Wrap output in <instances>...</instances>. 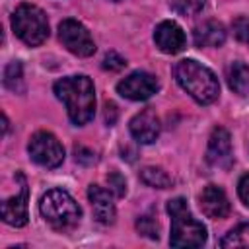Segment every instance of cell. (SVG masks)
<instances>
[{"mask_svg":"<svg viewBox=\"0 0 249 249\" xmlns=\"http://www.w3.org/2000/svg\"><path fill=\"white\" fill-rule=\"evenodd\" d=\"M54 95L64 103L72 124L82 126L93 119L95 89H93V82L88 76L80 74V76L60 78L54 84Z\"/></svg>","mask_w":249,"mask_h":249,"instance_id":"6da1fadb","label":"cell"},{"mask_svg":"<svg viewBox=\"0 0 249 249\" xmlns=\"http://www.w3.org/2000/svg\"><path fill=\"white\" fill-rule=\"evenodd\" d=\"M177 84L200 105H208L218 99L220 95V84L218 78L210 68L204 64L193 60V58H183L175 64L173 68Z\"/></svg>","mask_w":249,"mask_h":249,"instance_id":"7a4b0ae2","label":"cell"},{"mask_svg":"<svg viewBox=\"0 0 249 249\" xmlns=\"http://www.w3.org/2000/svg\"><path fill=\"white\" fill-rule=\"evenodd\" d=\"M167 212L171 216V247H200L206 241V228L193 218L185 198H171L167 202Z\"/></svg>","mask_w":249,"mask_h":249,"instance_id":"3957f363","label":"cell"},{"mask_svg":"<svg viewBox=\"0 0 249 249\" xmlns=\"http://www.w3.org/2000/svg\"><path fill=\"white\" fill-rule=\"evenodd\" d=\"M39 210L41 216L45 218V222L58 231L70 230L80 222L82 210L78 206V202L64 191V189H51L41 196L39 202Z\"/></svg>","mask_w":249,"mask_h":249,"instance_id":"277c9868","label":"cell"},{"mask_svg":"<svg viewBox=\"0 0 249 249\" xmlns=\"http://www.w3.org/2000/svg\"><path fill=\"white\" fill-rule=\"evenodd\" d=\"M12 29L19 41L29 47L41 45L49 37V21L41 8L33 4H19L12 14Z\"/></svg>","mask_w":249,"mask_h":249,"instance_id":"5b68a950","label":"cell"},{"mask_svg":"<svg viewBox=\"0 0 249 249\" xmlns=\"http://www.w3.org/2000/svg\"><path fill=\"white\" fill-rule=\"evenodd\" d=\"M27 152H29V158L35 163H39L43 167H49V169L58 167L64 161L62 144L58 142V138L53 132H47V130H39L29 138Z\"/></svg>","mask_w":249,"mask_h":249,"instance_id":"8992f818","label":"cell"},{"mask_svg":"<svg viewBox=\"0 0 249 249\" xmlns=\"http://www.w3.org/2000/svg\"><path fill=\"white\" fill-rule=\"evenodd\" d=\"M58 39L76 56H91L95 53V43L89 31L78 19H62L58 25Z\"/></svg>","mask_w":249,"mask_h":249,"instance_id":"52a82bcc","label":"cell"},{"mask_svg":"<svg viewBox=\"0 0 249 249\" xmlns=\"http://www.w3.org/2000/svg\"><path fill=\"white\" fill-rule=\"evenodd\" d=\"M160 84L156 80V76H152L150 72H132L128 74L126 78H123L119 84H117V91L126 97V99H132V101H144L148 97H152L156 91H158Z\"/></svg>","mask_w":249,"mask_h":249,"instance_id":"ba28073f","label":"cell"},{"mask_svg":"<svg viewBox=\"0 0 249 249\" xmlns=\"http://www.w3.org/2000/svg\"><path fill=\"white\" fill-rule=\"evenodd\" d=\"M16 177L19 179V191L16 193V196H10L2 202V220L14 228H21L27 224V200H29V191H27V183L25 177L21 173H16Z\"/></svg>","mask_w":249,"mask_h":249,"instance_id":"9c48e42d","label":"cell"},{"mask_svg":"<svg viewBox=\"0 0 249 249\" xmlns=\"http://www.w3.org/2000/svg\"><path fill=\"white\" fill-rule=\"evenodd\" d=\"M206 161L212 167L228 169L233 163V152H231V138L230 132L222 126H216L208 138L206 148Z\"/></svg>","mask_w":249,"mask_h":249,"instance_id":"30bf717a","label":"cell"},{"mask_svg":"<svg viewBox=\"0 0 249 249\" xmlns=\"http://www.w3.org/2000/svg\"><path fill=\"white\" fill-rule=\"evenodd\" d=\"M154 41H156V47L165 54H177L187 47L185 31L171 19L158 23L154 31Z\"/></svg>","mask_w":249,"mask_h":249,"instance_id":"8fae6325","label":"cell"},{"mask_svg":"<svg viewBox=\"0 0 249 249\" xmlns=\"http://www.w3.org/2000/svg\"><path fill=\"white\" fill-rule=\"evenodd\" d=\"M130 134L136 142L140 144H152L156 142L158 134H160V119L156 115L154 109H144L140 113H136L132 119H130Z\"/></svg>","mask_w":249,"mask_h":249,"instance_id":"7c38bea8","label":"cell"},{"mask_svg":"<svg viewBox=\"0 0 249 249\" xmlns=\"http://www.w3.org/2000/svg\"><path fill=\"white\" fill-rule=\"evenodd\" d=\"M198 204H200L202 214L212 220H220L230 214V200H228L224 189H220L216 185H208L202 189V193L198 196Z\"/></svg>","mask_w":249,"mask_h":249,"instance_id":"4fadbf2b","label":"cell"},{"mask_svg":"<svg viewBox=\"0 0 249 249\" xmlns=\"http://www.w3.org/2000/svg\"><path fill=\"white\" fill-rule=\"evenodd\" d=\"M88 198L91 202V208H93V216L99 224L103 226H109L115 222V202H113V196H111V191L99 187V185H89L88 187Z\"/></svg>","mask_w":249,"mask_h":249,"instance_id":"5bb4252c","label":"cell"},{"mask_svg":"<svg viewBox=\"0 0 249 249\" xmlns=\"http://www.w3.org/2000/svg\"><path fill=\"white\" fill-rule=\"evenodd\" d=\"M196 47H220L226 41V27L218 19H204L193 29Z\"/></svg>","mask_w":249,"mask_h":249,"instance_id":"9a60e30c","label":"cell"},{"mask_svg":"<svg viewBox=\"0 0 249 249\" xmlns=\"http://www.w3.org/2000/svg\"><path fill=\"white\" fill-rule=\"evenodd\" d=\"M226 80L231 91H235L237 95H249V66L233 60L228 64L226 68Z\"/></svg>","mask_w":249,"mask_h":249,"instance_id":"2e32d148","label":"cell"},{"mask_svg":"<svg viewBox=\"0 0 249 249\" xmlns=\"http://www.w3.org/2000/svg\"><path fill=\"white\" fill-rule=\"evenodd\" d=\"M140 181L154 189H167L173 185L171 175L167 171H163L161 167H154V165H148L140 171Z\"/></svg>","mask_w":249,"mask_h":249,"instance_id":"e0dca14e","label":"cell"},{"mask_svg":"<svg viewBox=\"0 0 249 249\" xmlns=\"http://www.w3.org/2000/svg\"><path fill=\"white\" fill-rule=\"evenodd\" d=\"M220 245H222L224 249H235V247L249 249V224H239V226H235L233 230H230V231L222 237Z\"/></svg>","mask_w":249,"mask_h":249,"instance_id":"ac0fdd59","label":"cell"},{"mask_svg":"<svg viewBox=\"0 0 249 249\" xmlns=\"http://www.w3.org/2000/svg\"><path fill=\"white\" fill-rule=\"evenodd\" d=\"M4 86L12 91H23V70L21 62L14 60L4 70Z\"/></svg>","mask_w":249,"mask_h":249,"instance_id":"d6986e66","label":"cell"},{"mask_svg":"<svg viewBox=\"0 0 249 249\" xmlns=\"http://www.w3.org/2000/svg\"><path fill=\"white\" fill-rule=\"evenodd\" d=\"M206 0H169V6L179 16H193L204 8Z\"/></svg>","mask_w":249,"mask_h":249,"instance_id":"ffe728a7","label":"cell"},{"mask_svg":"<svg viewBox=\"0 0 249 249\" xmlns=\"http://www.w3.org/2000/svg\"><path fill=\"white\" fill-rule=\"evenodd\" d=\"M136 230L144 235V237H150V239H158L160 237V226L156 222V218H152L150 214H144L136 220Z\"/></svg>","mask_w":249,"mask_h":249,"instance_id":"44dd1931","label":"cell"},{"mask_svg":"<svg viewBox=\"0 0 249 249\" xmlns=\"http://www.w3.org/2000/svg\"><path fill=\"white\" fill-rule=\"evenodd\" d=\"M107 185H109V191L115 196H124V193H126V181H124V177L121 173L111 171L107 175Z\"/></svg>","mask_w":249,"mask_h":249,"instance_id":"7402d4cb","label":"cell"},{"mask_svg":"<svg viewBox=\"0 0 249 249\" xmlns=\"http://www.w3.org/2000/svg\"><path fill=\"white\" fill-rule=\"evenodd\" d=\"M231 31H233V35H235L239 41L249 43V18H245V16L235 18V19L231 21Z\"/></svg>","mask_w":249,"mask_h":249,"instance_id":"603a6c76","label":"cell"},{"mask_svg":"<svg viewBox=\"0 0 249 249\" xmlns=\"http://www.w3.org/2000/svg\"><path fill=\"white\" fill-rule=\"evenodd\" d=\"M105 70H111V72H117V70H123L124 66H126V60L119 54V53H115V51H109L107 54H105V58H103V64H101Z\"/></svg>","mask_w":249,"mask_h":249,"instance_id":"cb8c5ba5","label":"cell"},{"mask_svg":"<svg viewBox=\"0 0 249 249\" xmlns=\"http://www.w3.org/2000/svg\"><path fill=\"white\" fill-rule=\"evenodd\" d=\"M74 154H76V161H80V163H93L95 161V154L84 146H74Z\"/></svg>","mask_w":249,"mask_h":249,"instance_id":"d4e9b609","label":"cell"},{"mask_svg":"<svg viewBox=\"0 0 249 249\" xmlns=\"http://www.w3.org/2000/svg\"><path fill=\"white\" fill-rule=\"evenodd\" d=\"M237 193H239V198L249 206V173L241 175V179L237 183Z\"/></svg>","mask_w":249,"mask_h":249,"instance_id":"484cf974","label":"cell"},{"mask_svg":"<svg viewBox=\"0 0 249 249\" xmlns=\"http://www.w3.org/2000/svg\"><path fill=\"white\" fill-rule=\"evenodd\" d=\"M115 121H117V105H115L113 101H107V103H105V123H107L109 126H113Z\"/></svg>","mask_w":249,"mask_h":249,"instance_id":"4316f807","label":"cell"},{"mask_svg":"<svg viewBox=\"0 0 249 249\" xmlns=\"http://www.w3.org/2000/svg\"><path fill=\"white\" fill-rule=\"evenodd\" d=\"M113 2H119V0H113Z\"/></svg>","mask_w":249,"mask_h":249,"instance_id":"83f0119b","label":"cell"}]
</instances>
